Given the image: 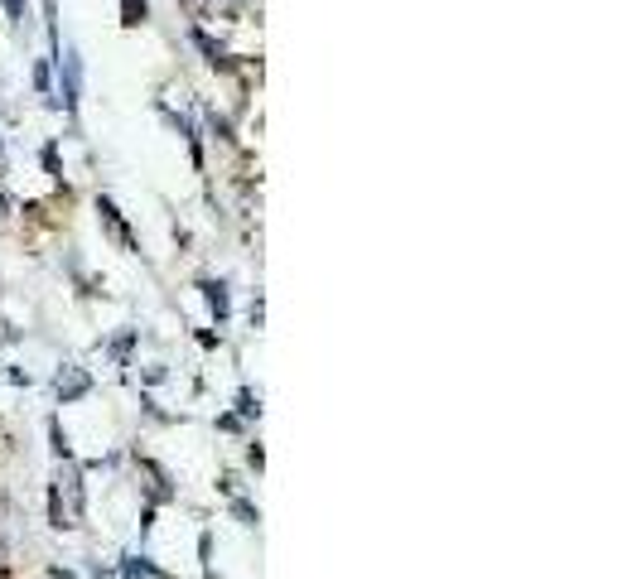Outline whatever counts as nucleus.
Instances as JSON below:
<instances>
[{
  "mask_svg": "<svg viewBox=\"0 0 642 579\" xmlns=\"http://www.w3.org/2000/svg\"><path fill=\"white\" fill-rule=\"evenodd\" d=\"M203 290H208V304H213L218 314H227V290H223V285H213V280H208Z\"/></svg>",
  "mask_w": 642,
  "mask_h": 579,
  "instance_id": "obj_2",
  "label": "nucleus"
},
{
  "mask_svg": "<svg viewBox=\"0 0 642 579\" xmlns=\"http://www.w3.org/2000/svg\"><path fill=\"white\" fill-rule=\"evenodd\" d=\"M145 20V0H126V25H140Z\"/></svg>",
  "mask_w": 642,
  "mask_h": 579,
  "instance_id": "obj_3",
  "label": "nucleus"
},
{
  "mask_svg": "<svg viewBox=\"0 0 642 579\" xmlns=\"http://www.w3.org/2000/svg\"><path fill=\"white\" fill-rule=\"evenodd\" d=\"M97 213H102V222H107V232H112V237L121 242V247H126V251H136V237H131V227L121 222V213H116V203H112V198H102V203H97Z\"/></svg>",
  "mask_w": 642,
  "mask_h": 579,
  "instance_id": "obj_1",
  "label": "nucleus"
}]
</instances>
